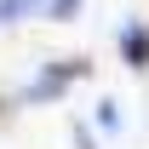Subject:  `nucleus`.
I'll return each mask as SVG.
<instances>
[{
    "mask_svg": "<svg viewBox=\"0 0 149 149\" xmlns=\"http://www.w3.org/2000/svg\"><path fill=\"white\" fill-rule=\"evenodd\" d=\"M80 74H86V63H80V57H63V63H52V69L29 86V97H35V103H40V97H57L69 80H80Z\"/></svg>",
    "mask_w": 149,
    "mask_h": 149,
    "instance_id": "nucleus-1",
    "label": "nucleus"
},
{
    "mask_svg": "<svg viewBox=\"0 0 149 149\" xmlns=\"http://www.w3.org/2000/svg\"><path fill=\"white\" fill-rule=\"evenodd\" d=\"M40 0H0V23H17V17H29Z\"/></svg>",
    "mask_w": 149,
    "mask_h": 149,
    "instance_id": "nucleus-3",
    "label": "nucleus"
},
{
    "mask_svg": "<svg viewBox=\"0 0 149 149\" xmlns=\"http://www.w3.org/2000/svg\"><path fill=\"white\" fill-rule=\"evenodd\" d=\"M120 57L132 69H149V23H126L120 29Z\"/></svg>",
    "mask_w": 149,
    "mask_h": 149,
    "instance_id": "nucleus-2",
    "label": "nucleus"
},
{
    "mask_svg": "<svg viewBox=\"0 0 149 149\" xmlns=\"http://www.w3.org/2000/svg\"><path fill=\"white\" fill-rule=\"evenodd\" d=\"M97 126L115 132V126H120V109H115V103H97Z\"/></svg>",
    "mask_w": 149,
    "mask_h": 149,
    "instance_id": "nucleus-4",
    "label": "nucleus"
}]
</instances>
